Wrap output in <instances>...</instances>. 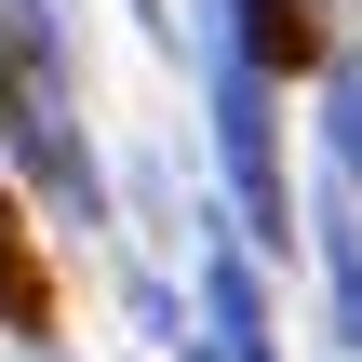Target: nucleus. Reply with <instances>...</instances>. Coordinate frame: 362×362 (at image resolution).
<instances>
[{"label":"nucleus","instance_id":"1","mask_svg":"<svg viewBox=\"0 0 362 362\" xmlns=\"http://www.w3.org/2000/svg\"><path fill=\"white\" fill-rule=\"evenodd\" d=\"M0 148H13V175L54 188L81 228L107 215L94 148H81V121H67V54H54V13H40V0H0Z\"/></svg>","mask_w":362,"mask_h":362},{"label":"nucleus","instance_id":"2","mask_svg":"<svg viewBox=\"0 0 362 362\" xmlns=\"http://www.w3.org/2000/svg\"><path fill=\"white\" fill-rule=\"evenodd\" d=\"M215 148H228V188L255 215V242H282V121H269V81L215 54Z\"/></svg>","mask_w":362,"mask_h":362},{"label":"nucleus","instance_id":"3","mask_svg":"<svg viewBox=\"0 0 362 362\" xmlns=\"http://www.w3.org/2000/svg\"><path fill=\"white\" fill-rule=\"evenodd\" d=\"M202 13H215V54L255 67V81L322 67V13H309V0H202Z\"/></svg>","mask_w":362,"mask_h":362},{"label":"nucleus","instance_id":"4","mask_svg":"<svg viewBox=\"0 0 362 362\" xmlns=\"http://www.w3.org/2000/svg\"><path fill=\"white\" fill-rule=\"evenodd\" d=\"M188 362H269L255 269H242V255H202V349H188Z\"/></svg>","mask_w":362,"mask_h":362},{"label":"nucleus","instance_id":"5","mask_svg":"<svg viewBox=\"0 0 362 362\" xmlns=\"http://www.w3.org/2000/svg\"><path fill=\"white\" fill-rule=\"evenodd\" d=\"M0 322H13V336H54V269H40V242H27V215H13V188H0Z\"/></svg>","mask_w":362,"mask_h":362},{"label":"nucleus","instance_id":"6","mask_svg":"<svg viewBox=\"0 0 362 362\" xmlns=\"http://www.w3.org/2000/svg\"><path fill=\"white\" fill-rule=\"evenodd\" d=\"M322 148H336V188L362 202V54H322Z\"/></svg>","mask_w":362,"mask_h":362},{"label":"nucleus","instance_id":"7","mask_svg":"<svg viewBox=\"0 0 362 362\" xmlns=\"http://www.w3.org/2000/svg\"><path fill=\"white\" fill-rule=\"evenodd\" d=\"M322 269H336V336L362 349V202H349V188L322 202Z\"/></svg>","mask_w":362,"mask_h":362}]
</instances>
